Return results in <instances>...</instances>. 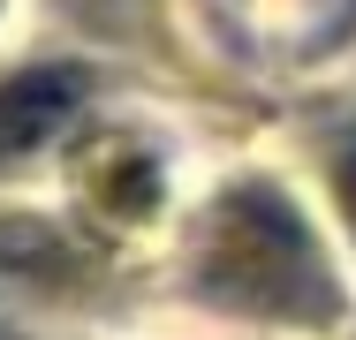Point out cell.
Listing matches in <instances>:
<instances>
[{
	"mask_svg": "<svg viewBox=\"0 0 356 340\" xmlns=\"http://www.w3.org/2000/svg\"><path fill=\"white\" fill-rule=\"evenodd\" d=\"M205 280L243 310H326L318 250L303 219L266 189H243L220 204L213 242H205Z\"/></svg>",
	"mask_w": 356,
	"mask_h": 340,
	"instance_id": "obj_1",
	"label": "cell"
},
{
	"mask_svg": "<svg viewBox=\"0 0 356 340\" xmlns=\"http://www.w3.org/2000/svg\"><path fill=\"white\" fill-rule=\"evenodd\" d=\"M76 99H83V76L76 68H31V76L0 83V159H23L46 136H61Z\"/></svg>",
	"mask_w": 356,
	"mask_h": 340,
	"instance_id": "obj_2",
	"label": "cell"
},
{
	"mask_svg": "<svg viewBox=\"0 0 356 340\" xmlns=\"http://www.w3.org/2000/svg\"><path fill=\"white\" fill-rule=\"evenodd\" d=\"M341 204H349V219H356V151L341 159Z\"/></svg>",
	"mask_w": 356,
	"mask_h": 340,
	"instance_id": "obj_3",
	"label": "cell"
},
{
	"mask_svg": "<svg viewBox=\"0 0 356 340\" xmlns=\"http://www.w3.org/2000/svg\"><path fill=\"white\" fill-rule=\"evenodd\" d=\"M0 340H15V333H8V325H0Z\"/></svg>",
	"mask_w": 356,
	"mask_h": 340,
	"instance_id": "obj_4",
	"label": "cell"
}]
</instances>
